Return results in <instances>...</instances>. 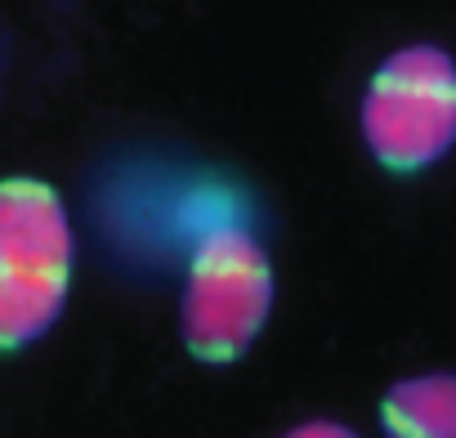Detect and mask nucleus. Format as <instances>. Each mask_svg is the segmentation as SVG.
<instances>
[{"label": "nucleus", "mask_w": 456, "mask_h": 438, "mask_svg": "<svg viewBox=\"0 0 456 438\" xmlns=\"http://www.w3.org/2000/svg\"><path fill=\"white\" fill-rule=\"evenodd\" d=\"M385 438H456V371L403 376L380 398Z\"/></svg>", "instance_id": "20e7f679"}, {"label": "nucleus", "mask_w": 456, "mask_h": 438, "mask_svg": "<svg viewBox=\"0 0 456 438\" xmlns=\"http://www.w3.org/2000/svg\"><path fill=\"white\" fill-rule=\"evenodd\" d=\"M273 300V260L238 215L215 219L188 238L179 287V340L197 362H238L269 327Z\"/></svg>", "instance_id": "f257e3e1"}, {"label": "nucleus", "mask_w": 456, "mask_h": 438, "mask_svg": "<svg viewBox=\"0 0 456 438\" xmlns=\"http://www.w3.org/2000/svg\"><path fill=\"white\" fill-rule=\"evenodd\" d=\"M358 134L389 174H425L456 152V54L434 41L389 50L358 103Z\"/></svg>", "instance_id": "7ed1b4c3"}, {"label": "nucleus", "mask_w": 456, "mask_h": 438, "mask_svg": "<svg viewBox=\"0 0 456 438\" xmlns=\"http://www.w3.org/2000/svg\"><path fill=\"white\" fill-rule=\"evenodd\" d=\"M77 273L72 215L45 179H0V353L54 331Z\"/></svg>", "instance_id": "f03ea898"}, {"label": "nucleus", "mask_w": 456, "mask_h": 438, "mask_svg": "<svg viewBox=\"0 0 456 438\" xmlns=\"http://www.w3.org/2000/svg\"><path fill=\"white\" fill-rule=\"evenodd\" d=\"M282 438H362L358 429H349L345 420H305V425H296V429H287Z\"/></svg>", "instance_id": "39448f33"}]
</instances>
